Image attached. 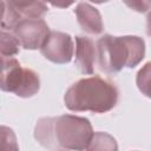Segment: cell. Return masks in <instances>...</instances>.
<instances>
[{"label":"cell","instance_id":"2","mask_svg":"<svg viewBox=\"0 0 151 151\" xmlns=\"http://www.w3.org/2000/svg\"><path fill=\"white\" fill-rule=\"evenodd\" d=\"M118 96V88L112 81L93 76L72 84L65 93L64 101L71 111L105 113L117 105Z\"/></svg>","mask_w":151,"mask_h":151},{"label":"cell","instance_id":"10","mask_svg":"<svg viewBox=\"0 0 151 151\" xmlns=\"http://www.w3.org/2000/svg\"><path fill=\"white\" fill-rule=\"evenodd\" d=\"M20 44L12 31L1 29L0 53L1 57H14L19 53Z\"/></svg>","mask_w":151,"mask_h":151},{"label":"cell","instance_id":"1","mask_svg":"<svg viewBox=\"0 0 151 151\" xmlns=\"http://www.w3.org/2000/svg\"><path fill=\"white\" fill-rule=\"evenodd\" d=\"M93 133L87 118L73 114L44 117L34 127V138L50 150H87Z\"/></svg>","mask_w":151,"mask_h":151},{"label":"cell","instance_id":"7","mask_svg":"<svg viewBox=\"0 0 151 151\" xmlns=\"http://www.w3.org/2000/svg\"><path fill=\"white\" fill-rule=\"evenodd\" d=\"M97 59V46L83 35L76 37V66L84 74H92Z\"/></svg>","mask_w":151,"mask_h":151},{"label":"cell","instance_id":"6","mask_svg":"<svg viewBox=\"0 0 151 151\" xmlns=\"http://www.w3.org/2000/svg\"><path fill=\"white\" fill-rule=\"evenodd\" d=\"M73 51L74 45L72 37L59 31H51L40 48L41 54L54 64L70 63L73 57Z\"/></svg>","mask_w":151,"mask_h":151},{"label":"cell","instance_id":"12","mask_svg":"<svg viewBox=\"0 0 151 151\" xmlns=\"http://www.w3.org/2000/svg\"><path fill=\"white\" fill-rule=\"evenodd\" d=\"M136 84L139 91L151 99V61L146 63L137 73Z\"/></svg>","mask_w":151,"mask_h":151},{"label":"cell","instance_id":"16","mask_svg":"<svg viewBox=\"0 0 151 151\" xmlns=\"http://www.w3.org/2000/svg\"><path fill=\"white\" fill-rule=\"evenodd\" d=\"M91 2H94V4H103V2H107L109 0H88Z\"/></svg>","mask_w":151,"mask_h":151},{"label":"cell","instance_id":"15","mask_svg":"<svg viewBox=\"0 0 151 151\" xmlns=\"http://www.w3.org/2000/svg\"><path fill=\"white\" fill-rule=\"evenodd\" d=\"M146 34L149 37H151V11L149 12V14L146 17Z\"/></svg>","mask_w":151,"mask_h":151},{"label":"cell","instance_id":"8","mask_svg":"<svg viewBox=\"0 0 151 151\" xmlns=\"http://www.w3.org/2000/svg\"><path fill=\"white\" fill-rule=\"evenodd\" d=\"M78 22L81 29L88 34H100L104 29V24L99 11L90 4L80 2L74 9Z\"/></svg>","mask_w":151,"mask_h":151},{"label":"cell","instance_id":"4","mask_svg":"<svg viewBox=\"0 0 151 151\" xmlns=\"http://www.w3.org/2000/svg\"><path fill=\"white\" fill-rule=\"evenodd\" d=\"M0 87L21 98H29L40 90V78L37 72L24 67L14 57H1Z\"/></svg>","mask_w":151,"mask_h":151},{"label":"cell","instance_id":"13","mask_svg":"<svg viewBox=\"0 0 151 151\" xmlns=\"http://www.w3.org/2000/svg\"><path fill=\"white\" fill-rule=\"evenodd\" d=\"M129 8L138 12L145 13L151 8V0H122Z\"/></svg>","mask_w":151,"mask_h":151},{"label":"cell","instance_id":"14","mask_svg":"<svg viewBox=\"0 0 151 151\" xmlns=\"http://www.w3.org/2000/svg\"><path fill=\"white\" fill-rule=\"evenodd\" d=\"M46 2H48L50 5H52L53 7H58V8H67L70 7L76 0H45Z\"/></svg>","mask_w":151,"mask_h":151},{"label":"cell","instance_id":"9","mask_svg":"<svg viewBox=\"0 0 151 151\" xmlns=\"http://www.w3.org/2000/svg\"><path fill=\"white\" fill-rule=\"evenodd\" d=\"M19 17L41 18L48 11L45 0H4Z\"/></svg>","mask_w":151,"mask_h":151},{"label":"cell","instance_id":"11","mask_svg":"<svg viewBox=\"0 0 151 151\" xmlns=\"http://www.w3.org/2000/svg\"><path fill=\"white\" fill-rule=\"evenodd\" d=\"M116 139L106 132H94L87 150H117Z\"/></svg>","mask_w":151,"mask_h":151},{"label":"cell","instance_id":"5","mask_svg":"<svg viewBox=\"0 0 151 151\" xmlns=\"http://www.w3.org/2000/svg\"><path fill=\"white\" fill-rule=\"evenodd\" d=\"M12 32L22 48L38 50L41 48L51 31L45 20L40 18H25L14 26Z\"/></svg>","mask_w":151,"mask_h":151},{"label":"cell","instance_id":"3","mask_svg":"<svg viewBox=\"0 0 151 151\" xmlns=\"http://www.w3.org/2000/svg\"><path fill=\"white\" fill-rule=\"evenodd\" d=\"M99 68L117 73L124 67H136L145 57V41L137 35H103L96 44Z\"/></svg>","mask_w":151,"mask_h":151}]
</instances>
